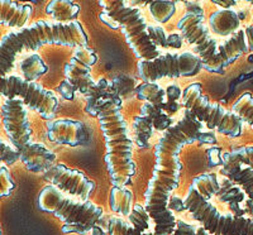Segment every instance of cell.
I'll use <instances>...</instances> for the list:
<instances>
[{"instance_id": "20", "label": "cell", "mask_w": 253, "mask_h": 235, "mask_svg": "<svg viewBox=\"0 0 253 235\" xmlns=\"http://www.w3.org/2000/svg\"><path fill=\"white\" fill-rule=\"evenodd\" d=\"M241 15L234 9H220L209 18V28L214 35L220 37L233 36L239 31Z\"/></svg>"}, {"instance_id": "18", "label": "cell", "mask_w": 253, "mask_h": 235, "mask_svg": "<svg viewBox=\"0 0 253 235\" xmlns=\"http://www.w3.org/2000/svg\"><path fill=\"white\" fill-rule=\"evenodd\" d=\"M85 96H86L85 112L91 117H99L103 106L108 101L121 98L118 91L113 86V83L109 82L107 78H100L99 81H96L94 86L90 89V91Z\"/></svg>"}, {"instance_id": "13", "label": "cell", "mask_w": 253, "mask_h": 235, "mask_svg": "<svg viewBox=\"0 0 253 235\" xmlns=\"http://www.w3.org/2000/svg\"><path fill=\"white\" fill-rule=\"evenodd\" d=\"M43 180L57 187L65 194L78 196L80 200L89 201L95 191V182L81 171L69 168L65 164H55L43 173Z\"/></svg>"}, {"instance_id": "15", "label": "cell", "mask_w": 253, "mask_h": 235, "mask_svg": "<svg viewBox=\"0 0 253 235\" xmlns=\"http://www.w3.org/2000/svg\"><path fill=\"white\" fill-rule=\"evenodd\" d=\"M221 164V175L229 178L233 184L239 185L253 200V167L241 163L230 155V152L223 155Z\"/></svg>"}, {"instance_id": "2", "label": "cell", "mask_w": 253, "mask_h": 235, "mask_svg": "<svg viewBox=\"0 0 253 235\" xmlns=\"http://www.w3.org/2000/svg\"><path fill=\"white\" fill-rule=\"evenodd\" d=\"M44 44L79 47L87 46V35L78 20L58 23L51 20H37L26 28L14 29L0 40V71L1 78L10 75L15 60L24 52L37 51Z\"/></svg>"}, {"instance_id": "31", "label": "cell", "mask_w": 253, "mask_h": 235, "mask_svg": "<svg viewBox=\"0 0 253 235\" xmlns=\"http://www.w3.org/2000/svg\"><path fill=\"white\" fill-rule=\"evenodd\" d=\"M128 218H129V223L132 224L135 229H138L139 232H152V229H151V220H152V218L150 216L146 207L142 206V205H134L132 214Z\"/></svg>"}, {"instance_id": "28", "label": "cell", "mask_w": 253, "mask_h": 235, "mask_svg": "<svg viewBox=\"0 0 253 235\" xmlns=\"http://www.w3.org/2000/svg\"><path fill=\"white\" fill-rule=\"evenodd\" d=\"M133 129H134L135 141L139 147H148L150 146V139L153 135V125L150 119L138 115L135 117L133 121Z\"/></svg>"}, {"instance_id": "14", "label": "cell", "mask_w": 253, "mask_h": 235, "mask_svg": "<svg viewBox=\"0 0 253 235\" xmlns=\"http://www.w3.org/2000/svg\"><path fill=\"white\" fill-rule=\"evenodd\" d=\"M47 138L52 143L78 147L89 142L85 124L74 119H53L47 123Z\"/></svg>"}, {"instance_id": "24", "label": "cell", "mask_w": 253, "mask_h": 235, "mask_svg": "<svg viewBox=\"0 0 253 235\" xmlns=\"http://www.w3.org/2000/svg\"><path fill=\"white\" fill-rule=\"evenodd\" d=\"M191 189L205 200L210 201L220 189L219 181L214 173H204L195 177L191 182Z\"/></svg>"}, {"instance_id": "6", "label": "cell", "mask_w": 253, "mask_h": 235, "mask_svg": "<svg viewBox=\"0 0 253 235\" xmlns=\"http://www.w3.org/2000/svg\"><path fill=\"white\" fill-rule=\"evenodd\" d=\"M41 210L53 214L61 221L79 227H92L103 219L104 210L91 201L75 200L57 187L47 185L38 195Z\"/></svg>"}, {"instance_id": "27", "label": "cell", "mask_w": 253, "mask_h": 235, "mask_svg": "<svg viewBox=\"0 0 253 235\" xmlns=\"http://www.w3.org/2000/svg\"><path fill=\"white\" fill-rule=\"evenodd\" d=\"M148 10L157 23H167L176 13V1H151Z\"/></svg>"}, {"instance_id": "16", "label": "cell", "mask_w": 253, "mask_h": 235, "mask_svg": "<svg viewBox=\"0 0 253 235\" xmlns=\"http://www.w3.org/2000/svg\"><path fill=\"white\" fill-rule=\"evenodd\" d=\"M20 161L32 172H46L55 166L56 155L43 143H29L20 151Z\"/></svg>"}, {"instance_id": "39", "label": "cell", "mask_w": 253, "mask_h": 235, "mask_svg": "<svg viewBox=\"0 0 253 235\" xmlns=\"http://www.w3.org/2000/svg\"><path fill=\"white\" fill-rule=\"evenodd\" d=\"M184 5L186 6L187 13H193V14L204 15V10H203L202 4L198 1H185Z\"/></svg>"}, {"instance_id": "30", "label": "cell", "mask_w": 253, "mask_h": 235, "mask_svg": "<svg viewBox=\"0 0 253 235\" xmlns=\"http://www.w3.org/2000/svg\"><path fill=\"white\" fill-rule=\"evenodd\" d=\"M234 113L242 118V120L247 123L248 125L253 128V95L250 92H246L234 103L233 105Z\"/></svg>"}, {"instance_id": "1", "label": "cell", "mask_w": 253, "mask_h": 235, "mask_svg": "<svg viewBox=\"0 0 253 235\" xmlns=\"http://www.w3.org/2000/svg\"><path fill=\"white\" fill-rule=\"evenodd\" d=\"M204 135L202 121L185 109L181 119L162 133L156 144L155 167L144 194V207L155 224V235H171L177 228V219L170 209V202L181 178L180 152L186 144L203 139Z\"/></svg>"}, {"instance_id": "7", "label": "cell", "mask_w": 253, "mask_h": 235, "mask_svg": "<svg viewBox=\"0 0 253 235\" xmlns=\"http://www.w3.org/2000/svg\"><path fill=\"white\" fill-rule=\"evenodd\" d=\"M185 209L213 235H253V219L219 211L210 201L199 196L191 187L184 200Z\"/></svg>"}, {"instance_id": "41", "label": "cell", "mask_w": 253, "mask_h": 235, "mask_svg": "<svg viewBox=\"0 0 253 235\" xmlns=\"http://www.w3.org/2000/svg\"><path fill=\"white\" fill-rule=\"evenodd\" d=\"M213 4H216L223 9H232L234 5H237V1H213Z\"/></svg>"}, {"instance_id": "4", "label": "cell", "mask_w": 253, "mask_h": 235, "mask_svg": "<svg viewBox=\"0 0 253 235\" xmlns=\"http://www.w3.org/2000/svg\"><path fill=\"white\" fill-rule=\"evenodd\" d=\"M100 5L103 6V13L99 15L101 22L113 29H122L139 61H152L161 56L158 47L148 36V26L141 9L129 5L126 0H104L100 1Z\"/></svg>"}, {"instance_id": "11", "label": "cell", "mask_w": 253, "mask_h": 235, "mask_svg": "<svg viewBox=\"0 0 253 235\" xmlns=\"http://www.w3.org/2000/svg\"><path fill=\"white\" fill-rule=\"evenodd\" d=\"M98 56L94 49L86 47H79L75 49L71 60L65 66V76L66 80L61 82L57 87L58 92L67 100H72L75 96V92L86 95L92 86L95 81L91 76V67L96 63Z\"/></svg>"}, {"instance_id": "9", "label": "cell", "mask_w": 253, "mask_h": 235, "mask_svg": "<svg viewBox=\"0 0 253 235\" xmlns=\"http://www.w3.org/2000/svg\"><path fill=\"white\" fill-rule=\"evenodd\" d=\"M204 69L194 52L165 53L152 61H139L138 72L143 82H156L164 78H193Z\"/></svg>"}, {"instance_id": "40", "label": "cell", "mask_w": 253, "mask_h": 235, "mask_svg": "<svg viewBox=\"0 0 253 235\" xmlns=\"http://www.w3.org/2000/svg\"><path fill=\"white\" fill-rule=\"evenodd\" d=\"M245 31H246V35H247L248 47H250V49H253V24L248 26Z\"/></svg>"}, {"instance_id": "22", "label": "cell", "mask_w": 253, "mask_h": 235, "mask_svg": "<svg viewBox=\"0 0 253 235\" xmlns=\"http://www.w3.org/2000/svg\"><path fill=\"white\" fill-rule=\"evenodd\" d=\"M133 192L126 187L113 186L109 196V206L112 211L122 216H129L133 209Z\"/></svg>"}, {"instance_id": "33", "label": "cell", "mask_w": 253, "mask_h": 235, "mask_svg": "<svg viewBox=\"0 0 253 235\" xmlns=\"http://www.w3.org/2000/svg\"><path fill=\"white\" fill-rule=\"evenodd\" d=\"M0 143H1V151H0V153H1V161H3V164H5V166L6 164H8V166H12L15 162L19 161L20 151L14 146V144L5 141L4 138L0 141Z\"/></svg>"}, {"instance_id": "38", "label": "cell", "mask_w": 253, "mask_h": 235, "mask_svg": "<svg viewBox=\"0 0 253 235\" xmlns=\"http://www.w3.org/2000/svg\"><path fill=\"white\" fill-rule=\"evenodd\" d=\"M198 228L194 224H189L184 220H177V228L171 235H196Z\"/></svg>"}, {"instance_id": "10", "label": "cell", "mask_w": 253, "mask_h": 235, "mask_svg": "<svg viewBox=\"0 0 253 235\" xmlns=\"http://www.w3.org/2000/svg\"><path fill=\"white\" fill-rule=\"evenodd\" d=\"M177 29L181 37L193 47L194 53L203 61L204 69L213 74H220L218 67L219 44L204 23V15L186 13L178 20Z\"/></svg>"}, {"instance_id": "19", "label": "cell", "mask_w": 253, "mask_h": 235, "mask_svg": "<svg viewBox=\"0 0 253 235\" xmlns=\"http://www.w3.org/2000/svg\"><path fill=\"white\" fill-rule=\"evenodd\" d=\"M33 8L28 4H19L10 0L0 1V23L9 28L22 29L31 19Z\"/></svg>"}, {"instance_id": "17", "label": "cell", "mask_w": 253, "mask_h": 235, "mask_svg": "<svg viewBox=\"0 0 253 235\" xmlns=\"http://www.w3.org/2000/svg\"><path fill=\"white\" fill-rule=\"evenodd\" d=\"M250 51L247 35L245 29H239L237 33L230 36L218 48V67L220 74H224L225 67L232 65L239 56Z\"/></svg>"}, {"instance_id": "12", "label": "cell", "mask_w": 253, "mask_h": 235, "mask_svg": "<svg viewBox=\"0 0 253 235\" xmlns=\"http://www.w3.org/2000/svg\"><path fill=\"white\" fill-rule=\"evenodd\" d=\"M3 126L9 142L19 151L31 143L32 128L28 118V108L19 98L6 99L1 106Z\"/></svg>"}, {"instance_id": "23", "label": "cell", "mask_w": 253, "mask_h": 235, "mask_svg": "<svg viewBox=\"0 0 253 235\" xmlns=\"http://www.w3.org/2000/svg\"><path fill=\"white\" fill-rule=\"evenodd\" d=\"M135 92L141 100L147 101V103L164 110V106L166 105L167 101L166 90L162 89L160 85H157L156 82H142L135 89Z\"/></svg>"}, {"instance_id": "3", "label": "cell", "mask_w": 253, "mask_h": 235, "mask_svg": "<svg viewBox=\"0 0 253 235\" xmlns=\"http://www.w3.org/2000/svg\"><path fill=\"white\" fill-rule=\"evenodd\" d=\"M121 106L122 98L113 99L103 106L98 118L105 139V163L112 185L126 187L132 182L137 167L133 161V141L128 135V126Z\"/></svg>"}, {"instance_id": "5", "label": "cell", "mask_w": 253, "mask_h": 235, "mask_svg": "<svg viewBox=\"0 0 253 235\" xmlns=\"http://www.w3.org/2000/svg\"><path fill=\"white\" fill-rule=\"evenodd\" d=\"M182 105L193 113L199 121L207 124L209 130H216L230 138L242 134V118L233 110L210 100L203 92L202 83H191L182 92Z\"/></svg>"}, {"instance_id": "32", "label": "cell", "mask_w": 253, "mask_h": 235, "mask_svg": "<svg viewBox=\"0 0 253 235\" xmlns=\"http://www.w3.org/2000/svg\"><path fill=\"white\" fill-rule=\"evenodd\" d=\"M182 91L180 89L178 85L176 83H172L170 86L167 87L166 90V105L164 106V112L166 113L167 115H171V114H175L178 109V105H177V100L180 99L181 96Z\"/></svg>"}, {"instance_id": "34", "label": "cell", "mask_w": 253, "mask_h": 235, "mask_svg": "<svg viewBox=\"0 0 253 235\" xmlns=\"http://www.w3.org/2000/svg\"><path fill=\"white\" fill-rule=\"evenodd\" d=\"M14 187L15 182L13 181L12 175L8 171L5 164H1V167H0V196L6 197V196L12 195Z\"/></svg>"}, {"instance_id": "37", "label": "cell", "mask_w": 253, "mask_h": 235, "mask_svg": "<svg viewBox=\"0 0 253 235\" xmlns=\"http://www.w3.org/2000/svg\"><path fill=\"white\" fill-rule=\"evenodd\" d=\"M230 155L238 159L241 163L253 167V146L239 147V148L233 149Z\"/></svg>"}, {"instance_id": "26", "label": "cell", "mask_w": 253, "mask_h": 235, "mask_svg": "<svg viewBox=\"0 0 253 235\" xmlns=\"http://www.w3.org/2000/svg\"><path fill=\"white\" fill-rule=\"evenodd\" d=\"M20 70L23 72L24 78L28 81H35L47 72V65L42 57L37 53L28 56L20 62Z\"/></svg>"}, {"instance_id": "25", "label": "cell", "mask_w": 253, "mask_h": 235, "mask_svg": "<svg viewBox=\"0 0 253 235\" xmlns=\"http://www.w3.org/2000/svg\"><path fill=\"white\" fill-rule=\"evenodd\" d=\"M139 115L147 118V119H150L153 128L157 130H161L164 133L173 125L170 115H167L164 110L150 103H146L142 105L141 114Z\"/></svg>"}, {"instance_id": "21", "label": "cell", "mask_w": 253, "mask_h": 235, "mask_svg": "<svg viewBox=\"0 0 253 235\" xmlns=\"http://www.w3.org/2000/svg\"><path fill=\"white\" fill-rule=\"evenodd\" d=\"M46 13L58 23H71L78 18L80 6L71 0H53L47 4Z\"/></svg>"}, {"instance_id": "42", "label": "cell", "mask_w": 253, "mask_h": 235, "mask_svg": "<svg viewBox=\"0 0 253 235\" xmlns=\"http://www.w3.org/2000/svg\"><path fill=\"white\" fill-rule=\"evenodd\" d=\"M196 235H213V234H210L208 230H205L204 228L200 227V228H198V234H196Z\"/></svg>"}, {"instance_id": "36", "label": "cell", "mask_w": 253, "mask_h": 235, "mask_svg": "<svg viewBox=\"0 0 253 235\" xmlns=\"http://www.w3.org/2000/svg\"><path fill=\"white\" fill-rule=\"evenodd\" d=\"M148 36H150L151 40L155 43L156 47H169V37L166 35L162 27L158 26H148Z\"/></svg>"}, {"instance_id": "8", "label": "cell", "mask_w": 253, "mask_h": 235, "mask_svg": "<svg viewBox=\"0 0 253 235\" xmlns=\"http://www.w3.org/2000/svg\"><path fill=\"white\" fill-rule=\"evenodd\" d=\"M1 95L6 99L19 98L28 109L35 110L47 120H53L58 106L55 92L36 81H28L17 75L1 78Z\"/></svg>"}, {"instance_id": "29", "label": "cell", "mask_w": 253, "mask_h": 235, "mask_svg": "<svg viewBox=\"0 0 253 235\" xmlns=\"http://www.w3.org/2000/svg\"><path fill=\"white\" fill-rule=\"evenodd\" d=\"M108 233L109 235H155V232L143 233L135 229L129 221L124 220L119 216H112L108 221Z\"/></svg>"}, {"instance_id": "43", "label": "cell", "mask_w": 253, "mask_h": 235, "mask_svg": "<svg viewBox=\"0 0 253 235\" xmlns=\"http://www.w3.org/2000/svg\"><path fill=\"white\" fill-rule=\"evenodd\" d=\"M248 4L251 5V9H252V12H253V1H248Z\"/></svg>"}, {"instance_id": "35", "label": "cell", "mask_w": 253, "mask_h": 235, "mask_svg": "<svg viewBox=\"0 0 253 235\" xmlns=\"http://www.w3.org/2000/svg\"><path fill=\"white\" fill-rule=\"evenodd\" d=\"M113 86L115 87V90L118 91L119 96H124L128 92L133 91L134 90V78L126 76V75H119L114 80L112 81ZM135 91V90H134Z\"/></svg>"}]
</instances>
